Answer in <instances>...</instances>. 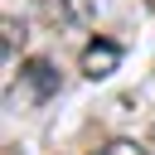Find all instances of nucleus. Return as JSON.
<instances>
[{"instance_id":"nucleus-7","label":"nucleus","mask_w":155,"mask_h":155,"mask_svg":"<svg viewBox=\"0 0 155 155\" xmlns=\"http://www.w3.org/2000/svg\"><path fill=\"white\" fill-rule=\"evenodd\" d=\"M145 10H150V15H155V0H145Z\"/></svg>"},{"instance_id":"nucleus-5","label":"nucleus","mask_w":155,"mask_h":155,"mask_svg":"<svg viewBox=\"0 0 155 155\" xmlns=\"http://www.w3.org/2000/svg\"><path fill=\"white\" fill-rule=\"evenodd\" d=\"M97 155H145V145L140 140H107Z\"/></svg>"},{"instance_id":"nucleus-4","label":"nucleus","mask_w":155,"mask_h":155,"mask_svg":"<svg viewBox=\"0 0 155 155\" xmlns=\"http://www.w3.org/2000/svg\"><path fill=\"white\" fill-rule=\"evenodd\" d=\"M29 82H34V92H39V97H48V92L58 87V73H53V63L34 58V63H29Z\"/></svg>"},{"instance_id":"nucleus-3","label":"nucleus","mask_w":155,"mask_h":155,"mask_svg":"<svg viewBox=\"0 0 155 155\" xmlns=\"http://www.w3.org/2000/svg\"><path fill=\"white\" fill-rule=\"evenodd\" d=\"M0 29H5V68H15V53L24 48V34H29V29H24V19H15V15H5Z\"/></svg>"},{"instance_id":"nucleus-2","label":"nucleus","mask_w":155,"mask_h":155,"mask_svg":"<svg viewBox=\"0 0 155 155\" xmlns=\"http://www.w3.org/2000/svg\"><path fill=\"white\" fill-rule=\"evenodd\" d=\"M116 63H121V44H111V39H97V44H87L82 48V78H111L116 73Z\"/></svg>"},{"instance_id":"nucleus-1","label":"nucleus","mask_w":155,"mask_h":155,"mask_svg":"<svg viewBox=\"0 0 155 155\" xmlns=\"http://www.w3.org/2000/svg\"><path fill=\"white\" fill-rule=\"evenodd\" d=\"M92 15H97V0H39V19H44L53 34L82 29Z\"/></svg>"},{"instance_id":"nucleus-6","label":"nucleus","mask_w":155,"mask_h":155,"mask_svg":"<svg viewBox=\"0 0 155 155\" xmlns=\"http://www.w3.org/2000/svg\"><path fill=\"white\" fill-rule=\"evenodd\" d=\"M5 155H19V145H5Z\"/></svg>"}]
</instances>
